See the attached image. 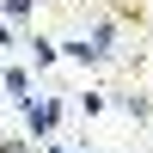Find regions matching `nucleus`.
Returning a JSON list of instances; mask_svg holds the SVG:
<instances>
[{
  "label": "nucleus",
  "instance_id": "7ed1b4c3",
  "mask_svg": "<svg viewBox=\"0 0 153 153\" xmlns=\"http://www.w3.org/2000/svg\"><path fill=\"white\" fill-rule=\"evenodd\" d=\"M0 43H12V31H6V19H0Z\"/></svg>",
  "mask_w": 153,
  "mask_h": 153
},
{
  "label": "nucleus",
  "instance_id": "f257e3e1",
  "mask_svg": "<svg viewBox=\"0 0 153 153\" xmlns=\"http://www.w3.org/2000/svg\"><path fill=\"white\" fill-rule=\"evenodd\" d=\"M25 110H31V129H37V135H49V129H55V104H37V98H25Z\"/></svg>",
  "mask_w": 153,
  "mask_h": 153
},
{
  "label": "nucleus",
  "instance_id": "f03ea898",
  "mask_svg": "<svg viewBox=\"0 0 153 153\" xmlns=\"http://www.w3.org/2000/svg\"><path fill=\"white\" fill-rule=\"evenodd\" d=\"M31 6H37V0H6V12H12V19H25Z\"/></svg>",
  "mask_w": 153,
  "mask_h": 153
}]
</instances>
